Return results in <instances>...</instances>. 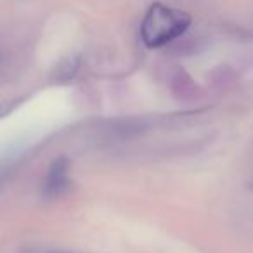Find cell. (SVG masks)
I'll list each match as a JSON object with an SVG mask.
<instances>
[{"label":"cell","mask_w":253,"mask_h":253,"mask_svg":"<svg viewBox=\"0 0 253 253\" xmlns=\"http://www.w3.org/2000/svg\"><path fill=\"white\" fill-rule=\"evenodd\" d=\"M52 253H70V252H52Z\"/></svg>","instance_id":"277c9868"},{"label":"cell","mask_w":253,"mask_h":253,"mask_svg":"<svg viewBox=\"0 0 253 253\" xmlns=\"http://www.w3.org/2000/svg\"><path fill=\"white\" fill-rule=\"evenodd\" d=\"M70 160L66 156H59L54 160L52 165L49 167V172L43 180L42 194L49 200L61 198L68 189H70Z\"/></svg>","instance_id":"7a4b0ae2"},{"label":"cell","mask_w":253,"mask_h":253,"mask_svg":"<svg viewBox=\"0 0 253 253\" xmlns=\"http://www.w3.org/2000/svg\"><path fill=\"white\" fill-rule=\"evenodd\" d=\"M189 26L191 16L187 12L156 2L144 16L141 25V39L149 49H160L182 37Z\"/></svg>","instance_id":"6da1fadb"},{"label":"cell","mask_w":253,"mask_h":253,"mask_svg":"<svg viewBox=\"0 0 253 253\" xmlns=\"http://www.w3.org/2000/svg\"><path fill=\"white\" fill-rule=\"evenodd\" d=\"M0 61H2V54H0Z\"/></svg>","instance_id":"5b68a950"},{"label":"cell","mask_w":253,"mask_h":253,"mask_svg":"<svg viewBox=\"0 0 253 253\" xmlns=\"http://www.w3.org/2000/svg\"><path fill=\"white\" fill-rule=\"evenodd\" d=\"M170 87H172L173 95L180 101H193L200 95V87L184 70H179L173 75Z\"/></svg>","instance_id":"3957f363"}]
</instances>
